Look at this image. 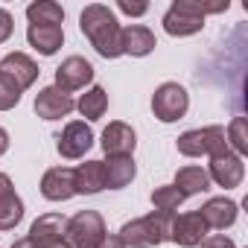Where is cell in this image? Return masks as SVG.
<instances>
[{"mask_svg":"<svg viewBox=\"0 0 248 248\" xmlns=\"http://www.w3.org/2000/svg\"><path fill=\"white\" fill-rule=\"evenodd\" d=\"M135 146H138V135L132 126H126V123H108L105 132H102V149L108 158H132L135 155Z\"/></svg>","mask_w":248,"mask_h":248,"instance_id":"8fae6325","label":"cell"},{"mask_svg":"<svg viewBox=\"0 0 248 248\" xmlns=\"http://www.w3.org/2000/svg\"><path fill=\"white\" fill-rule=\"evenodd\" d=\"M228 6H231L228 0H219V3H202V0H175V3L167 9V15H164V30H167L170 35H175V38L196 35V32H202L207 15H219V12H225Z\"/></svg>","mask_w":248,"mask_h":248,"instance_id":"7a4b0ae2","label":"cell"},{"mask_svg":"<svg viewBox=\"0 0 248 248\" xmlns=\"http://www.w3.org/2000/svg\"><path fill=\"white\" fill-rule=\"evenodd\" d=\"M202 248H233V239L225 233H213V236H204Z\"/></svg>","mask_w":248,"mask_h":248,"instance_id":"f1b7e54d","label":"cell"},{"mask_svg":"<svg viewBox=\"0 0 248 248\" xmlns=\"http://www.w3.org/2000/svg\"><path fill=\"white\" fill-rule=\"evenodd\" d=\"M190 108V93L184 91V85L178 82H164L155 88L152 93V111L161 123H175L187 114Z\"/></svg>","mask_w":248,"mask_h":248,"instance_id":"8992f818","label":"cell"},{"mask_svg":"<svg viewBox=\"0 0 248 248\" xmlns=\"http://www.w3.org/2000/svg\"><path fill=\"white\" fill-rule=\"evenodd\" d=\"M0 73H6L21 91H27L30 85H35V79H38V64L27 56V53H9L3 62H0Z\"/></svg>","mask_w":248,"mask_h":248,"instance_id":"9a60e30c","label":"cell"},{"mask_svg":"<svg viewBox=\"0 0 248 248\" xmlns=\"http://www.w3.org/2000/svg\"><path fill=\"white\" fill-rule=\"evenodd\" d=\"M73 187L76 193H85V196H93L99 190H105V181H102V161H85L73 170Z\"/></svg>","mask_w":248,"mask_h":248,"instance_id":"ffe728a7","label":"cell"},{"mask_svg":"<svg viewBox=\"0 0 248 248\" xmlns=\"http://www.w3.org/2000/svg\"><path fill=\"white\" fill-rule=\"evenodd\" d=\"M27 41L41 56H53L64 44V30L59 24H30L27 27Z\"/></svg>","mask_w":248,"mask_h":248,"instance_id":"e0dca14e","label":"cell"},{"mask_svg":"<svg viewBox=\"0 0 248 248\" xmlns=\"http://www.w3.org/2000/svg\"><path fill=\"white\" fill-rule=\"evenodd\" d=\"M56 140H59V143H56V146H59V155L76 161V158H82V155L93 146V132H91L88 123L73 120V123H67V126H64V132H62Z\"/></svg>","mask_w":248,"mask_h":248,"instance_id":"9c48e42d","label":"cell"},{"mask_svg":"<svg viewBox=\"0 0 248 248\" xmlns=\"http://www.w3.org/2000/svg\"><path fill=\"white\" fill-rule=\"evenodd\" d=\"M184 199L187 196H196V193H207L210 190V175H207V170H202V167H181L178 172H175V184H172Z\"/></svg>","mask_w":248,"mask_h":248,"instance_id":"44dd1931","label":"cell"},{"mask_svg":"<svg viewBox=\"0 0 248 248\" xmlns=\"http://www.w3.org/2000/svg\"><path fill=\"white\" fill-rule=\"evenodd\" d=\"M155 47H158V41H155V32H152L149 27L132 24V27L123 30V56L143 59V56H149Z\"/></svg>","mask_w":248,"mask_h":248,"instance_id":"ac0fdd59","label":"cell"},{"mask_svg":"<svg viewBox=\"0 0 248 248\" xmlns=\"http://www.w3.org/2000/svg\"><path fill=\"white\" fill-rule=\"evenodd\" d=\"M117 9H120V12H126V15H132V18H140V15H146V12H149V6H146V3H129V0H120Z\"/></svg>","mask_w":248,"mask_h":248,"instance_id":"83f0119b","label":"cell"},{"mask_svg":"<svg viewBox=\"0 0 248 248\" xmlns=\"http://www.w3.org/2000/svg\"><path fill=\"white\" fill-rule=\"evenodd\" d=\"M178 152L184 158H213L219 152L228 149V140H225V126H204V129H190L178 138Z\"/></svg>","mask_w":248,"mask_h":248,"instance_id":"277c9868","label":"cell"},{"mask_svg":"<svg viewBox=\"0 0 248 248\" xmlns=\"http://www.w3.org/2000/svg\"><path fill=\"white\" fill-rule=\"evenodd\" d=\"M15 193V184H12V178L6 175V172H0V199L3 196H12Z\"/></svg>","mask_w":248,"mask_h":248,"instance_id":"4dcf8cb0","label":"cell"},{"mask_svg":"<svg viewBox=\"0 0 248 248\" xmlns=\"http://www.w3.org/2000/svg\"><path fill=\"white\" fill-rule=\"evenodd\" d=\"M210 233L207 222L202 219L199 210L193 213H181V216H172V228H170V239L184 245V248H196L204 242V236Z\"/></svg>","mask_w":248,"mask_h":248,"instance_id":"ba28073f","label":"cell"},{"mask_svg":"<svg viewBox=\"0 0 248 248\" xmlns=\"http://www.w3.org/2000/svg\"><path fill=\"white\" fill-rule=\"evenodd\" d=\"M32 248H73L67 242V219L62 213H44L32 222L27 233Z\"/></svg>","mask_w":248,"mask_h":248,"instance_id":"52a82bcc","label":"cell"},{"mask_svg":"<svg viewBox=\"0 0 248 248\" xmlns=\"http://www.w3.org/2000/svg\"><path fill=\"white\" fill-rule=\"evenodd\" d=\"M181 202H184V196H181L172 184H164V187H155V190H152V204H155V210L172 213V210L181 207Z\"/></svg>","mask_w":248,"mask_h":248,"instance_id":"d4e9b609","label":"cell"},{"mask_svg":"<svg viewBox=\"0 0 248 248\" xmlns=\"http://www.w3.org/2000/svg\"><path fill=\"white\" fill-rule=\"evenodd\" d=\"M199 213H202V219L207 222L210 231H225V228H231L236 222L239 207H236V202H231L225 196H216V199H207Z\"/></svg>","mask_w":248,"mask_h":248,"instance_id":"2e32d148","label":"cell"},{"mask_svg":"<svg viewBox=\"0 0 248 248\" xmlns=\"http://www.w3.org/2000/svg\"><path fill=\"white\" fill-rule=\"evenodd\" d=\"M170 228H172V213L155 210L143 219H132L120 228V242L126 248H158L161 242L170 239Z\"/></svg>","mask_w":248,"mask_h":248,"instance_id":"3957f363","label":"cell"},{"mask_svg":"<svg viewBox=\"0 0 248 248\" xmlns=\"http://www.w3.org/2000/svg\"><path fill=\"white\" fill-rule=\"evenodd\" d=\"M6 149H9V132L0 129V155H6Z\"/></svg>","mask_w":248,"mask_h":248,"instance_id":"d6a6232c","label":"cell"},{"mask_svg":"<svg viewBox=\"0 0 248 248\" xmlns=\"http://www.w3.org/2000/svg\"><path fill=\"white\" fill-rule=\"evenodd\" d=\"M21 88L6 76V73H0V111H12L18 102H21Z\"/></svg>","mask_w":248,"mask_h":248,"instance_id":"4316f807","label":"cell"},{"mask_svg":"<svg viewBox=\"0 0 248 248\" xmlns=\"http://www.w3.org/2000/svg\"><path fill=\"white\" fill-rule=\"evenodd\" d=\"M105 236V219L96 210H79L73 219H67V242L73 248H99Z\"/></svg>","mask_w":248,"mask_h":248,"instance_id":"5b68a950","label":"cell"},{"mask_svg":"<svg viewBox=\"0 0 248 248\" xmlns=\"http://www.w3.org/2000/svg\"><path fill=\"white\" fill-rule=\"evenodd\" d=\"M79 30L102 59L123 56V27L108 6H102V3L85 6L79 15Z\"/></svg>","mask_w":248,"mask_h":248,"instance_id":"6da1fadb","label":"cell"},{"mask_svg":"<svg viewBox=\"0 0 248 248\" xmlns=\"http://www.w3.org/2000/svg\"><path fill=\"white\" fill-rule=\"evenodd\" d=\"M76 108H79L82 117H88V120H99V117L105 114V108H108V93H105V88L96 85V88L85 91V93L79 96Z\"/></svg>","mask_w":248,"mask_h":248,"instance_id":"7402d4cb","label":"cell"},{"mask_svg":"<svg viewBox=\"0 0 248 248\" xmlns=\"http://www.w3.org/2000/svg\"><path fill=\"white\" fill-rule=\"evenodd\" d=\"M73 108H76L73 96L64 93V91H59L56 85L41 88L38 96H35V114H38L41 120H62V117H67Z\"/></svg>","mask_w":248,"mask_h":248,"instance_id":"4fadbf2b","label":"cell"},{"mask_svg":"<svg viewBox=\"0 0 248 248\" xmlns=\"http://www.w3.org/2000/svg\"><path fill=\"white\" fill-rule=\"evenodd\" d=\"M24 219V202L18 193L0 199V231H12Z\"/></svg>","mask_w":248,"mask_h":248,"instance_id":"cb8c5ba5","label":"cell"},{"mask_svg":"<svg viewBox=\"0 0 248 248\" xmlns=\"http://www.w3.org/2000/svg\"><path fill=\"white\" fill-rule=\"evenodd\" d=\"M91 79H93V64L82 56H70L56 67V88L64 91V93L85 88Z\"/></svg>","mask_w":248,"mask_h":248,"instance_id":"7c38bea8","label":"cell"},{"mask_svg":"<svg viewBox=\"0 0 248 248\" xmlns=\"http://www.w3.org/2000/svg\"><path fill=\"white\" fill-rule=\"evenodd\" d=\"M27 18L30 24H59L64 21V9L53 0H38V3H30L27 6Z\"/></svg>","mask_w":248,"mask_h":248,"instance_id":"603a6c76","label":"cell"},{"mask_svg":"<svg viewBox=\"0 0 248 248\" xmlns=\"http://www.w3.org/2000/svg\"><path fill=\"white\" fill-rule=\"evenodd\" d=\"M207 175H210V181H216L219 187L231 190V187H239V184H242V178H245V164H242L239 155H233L231 149H225V152H219V155L210 158Z\"/></svg>","mask_w":248,"mask_h":248,"instance_id":"30bf717a","label":"cell"},{"mask_svg":"<svg viewBox=\"0 0 248 248\" xmlns=\"http://www.w3.org/2000/svg\"><path fill=\"white\" fill-rule=\"evenodd\" d=\"M12 30H15V21H12V15H9L6 9H0V44H3V41L12 35Z\"/></svg>","mask_w":248,"mask_h":248,"instance_id":"f546056e","label":"cell"},{"mask_svg":"<svg viewBox=\"0 0 248 248\" xmlns=\"http://www.w3.org/2000/svg\"><path fill=\"white\" fill-rule=\"evenodd\" d=\"M225 140H228V149L233 146V155H245L248 152V132H245V120L242 117L231 120V126L225 129Z\"/></svg>","mask_w":248,"mask_h":248,"instance_id":"484cf974","label":"cell"},{"mask_svg":"<svg viewBox=\"0 0 248 248\" xmlns=\"http://www.w3.org/2000/svg\"><path fill=\"white\" fill-rule=\"evenodd\" d=\"M41 196L50 199V202H67L76 196V187H73V170L70 167H53L44 172L41 178Z\"/></svg>","mask_w":248,"mask_h":248,"instance_id":"5bb4252c","label":"cell"},{"mask_svg":"<svg viewBox=\"0 0 248 248\" xmlns=\"http://www.w3.org/2000/svg\"><path fill=\"white\" fill-rule=\"evenodd\" d=\"M99 248H126V245H123V242H120V236H105Z\"/></svg>","mask_w":248,"mask_h":248,"instance_id":"1f68e13d","label":"cell"},{"mask_svg":"<svg viewBox=\"0 0 248 248\" xmlns=\"http://www.w3.org/2000/svg\"><path fill=\"white\" fill-rule=\"evenodd\" d=\"M138 175L135 158H108L102 161V181L108 190H123L126 184H132Z\"/></svg>","mask_w":248,"mask_h":248,"instance_id":"d6986e66","label":"cell"}]
</instances>
